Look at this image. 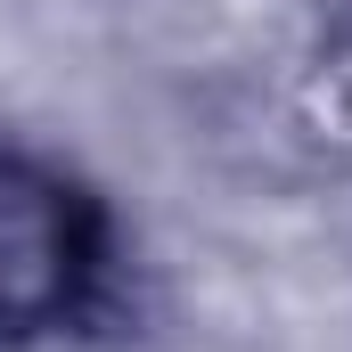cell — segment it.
Wrapping results in <instances>:
<instances>
[{"label":"cell","instance_id":"6da1fadb","mask_svg":"<svg viewBox=\"0 0 352 352\" xmlns=\"http://www.w3.org/2000/svg\"><path fill=\"white\" fill-rule=\"evenodd\" d=\"M115 287V213L74 164L0 131V352L74 336Z\"/></svg>","mask_w":352,"mask_h":352}]
</instances>
